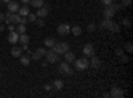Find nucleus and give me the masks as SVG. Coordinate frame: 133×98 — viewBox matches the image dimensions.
<instances>
[{"label": "nucleus", "instance_id": "2", "mask_svg": "<svg viewBox=\"0 0 133 98\" xmlns=\"http://www.w3.org/2000/svg\"><path fill=\"white\" fill-rule=\"evenodd\" d=\"M73 62H75V69L76 70H85V69L89 68V60H88L87 57L77 58Z\"/></svg>", "mask_w": 133, "mask_h": 98}, {"label": "nucleus", "instance_id": "39", "mask_svg": "<svg viewBox=\"0 0 133 98\" xmlns=\"http://www.w3.org/2000/svg\"><path fill=\"white\" fill-rule=\"evenodd\" d=\"M51 89H53V88H52L49 84H47L45 86H44V90H45V92H51Z\"/></svg>", "mask_w": 133, "mask_h": 98}, {"label": "nucleus", "instance_id": "46", "mask_svg": "<svg viewBox=\"0 0 133 98\" xmlns=\"http://www.w3.org/2000/svg\"><path fill=\"white\" fill-rule=\"evenodd\" d=\"M11 2V0H2V3H4V4H8Z\"/></svg>", "mask_w": 133, "mask_h": 98}, {"label": "nucleus", "instance_id": "26", "mask_svg": "<svg viewBox=\"0 0 133 98\" xmlns=\"http://www.w3.org/2000/svg\"><path fill=\"white\" fill-rule=\"evenodd\" d=\"M27 19H28V21L29 23H35L36 21V19H37V16H36V13H28V16H27Z\"/></svg>", "mask_w": 133, "mask_h": 98}, {"label": "nucleus", "instance_id": "6", "mask_svg": "<svg viewBox=\"0 0 133 98\" xmlns=\"http://www.w3.org/2000/svg\"><path fill=\"white\" fill-rule=\"evenodd\" d=\"M45 58H47L48 64H55V62H57V61H59V54H57V53H55L53 50H48Z\"/></svg>", "mask_w": 133, "mask_h": 98}, {"label": "nucleus", "instance_id": "27", "mask_svg": "<svg viewBox=\"0 0 133 98\" xmlns=\"http://www.w3.org/2000/svg\"><path fill=\"white\" fill-rule=\"evenodd\" d=\"M36 52L40 54L41 57H45V56H47V53H48V50H47V49H44V48H39Z\"/></svg>", "mask_w": 133, "mask_h": 98}, {"label": "nucleus", "instance_id": "20", "mask_svg": "<svg viewBox=\"0 0 133 98\" xmlns=\"http://www.w3.org/2000/svg\"><path fill=\"white\" fill-rule=\"evenodd\" d=\"M53 88L60 92V90L64 88V82H63V80H55V81H53Z\"/></svg>", "mask_w": 133, "mask_h": 98}, {"label": "nucleus", "instance_id": "4", "mask_svg": "<svg viewBox=\"0 0 133 98\" xmlns=\"http://www.w3.org/2000/svg\"><path fill=\"white\" fill-rule=\"evenodd\" d=\"M59 72H60L61 74H66V76L73 74V69L71 68V65H69L68 62H61V64L59 65Z\"/></svg>", "mask_w": 133, "mask_h": 98}, {"label": "nucleus", "instance_id": "1", "mask_svg": "<svg viewBox=\"0 0 133 98\" xmlns=\"http://www.w3.org/2000/svg\"><path fill=\"white\" fill-rule=\"evenodd\" d=\"M51 50H53L57 54H64L69 50V44L68 42H56V44L51 48Z\"/></svg>", "mask_w": 133, "mask_h": 98}, {"label": "nucleus", "instance_id": "33", "mask_svg": "<svg viewBox=\"0 0 133 98\" xmlns=\"http://www.w3.org/2000/svg\"><path fill=\"white\" fill-rule=\"evenodd\" d=\"M27 23H28V19H27V16H25V17L21 16V17H20V21H19V24H24V25H25Z\"/></svg>", "mask_w": 133, "mask_h": 98}, {"label": "nucleus", "instance_id": "29", "mask_svg": "<svg viewBox=\"0 0 133 98\" xmlns=\"http://www.w3.org/2000/svg\"><path fill=\"white\" fill-rule=\"evenodd\" d=\"M35 23H36V25H37V27H40V28L45 25V24H44V20H43V19H40V17H39V19H36Z\"/></svg>", "mask_w": 133, "mask_h": 98}, {"label": "nucleus", "instance_id": "7", "mask_svg": "<svg viewBox=\"0 0 133 98\" xmlns=\"http://www.w3.org/2000/svg\"><path fill=\"white\" fill-rule=\"evenodd\" d=\"M109 97H112V98H123L124 97V92H123V89H120V88H112L110 89V93H109Z\"/></svg>", "mask_w": 133, "mask_h": 98}, {"label": "nucleus", "instance_id": "3", "mask_svg": "<svg viewBox=\"0 0 133 98\" xmlns=\"http://www.w3.org/2000/svg\"><path fill=\"white\" fill-rule=\"evenodd\" d=\"M57 33L60 36H68L71 33V25L66 24V23H63V24L57 25Z\"/></svg>", "mask_w": 133, "mask_h": 98}, {"label": "nucleus", "instance_id": "34", "mask_svg": "<svg viewBox=\"0 0 133 98\" xmlns=\"http://www.w3.org/2000/svg\"><path fill=\"white\" fill-rule=\"evenodd\" d=\"M125 49H127V50H128L129 53H130V52L133 50V45H132V42H128V44L125 45Z\"/></svg>", "mask_w": 133, "mask_h": 98}, {"label": "nucleus", "instance_id": "31", "mask_svg": "<svg viewBox=\"0 0 133 98\" xmlns=\"http://www.w3.org/2000/svg\"><path fill=\"white\" fill-rule=\"evenodd\" d=\"M110 31H112V32H116V33H117V32H120V25L115 23V24H113V27L110 28Z\"/></svg>", "mask_w": 133, "mask_h": 98}, {"label": "nucleus", "instance_id": "47", "mask_svg": "<svg viewBox=\"0 0 133 98\" xmlns=\"http://www.w3.org/2000/svg\"><path fill=\"white\" fill-rule=\"evenodd\" d=\"M112 2H117V0H112Z\"/></svg>", "mask_w": 133, "mask_h": 98}, {"label": "nucleus", "instance_id": "36", "mask_svg": "<svg viewBox=\"0 0 133 98\" xmlns=\"http://www.w3.org/2000/svg\"><path fill=\"white\" fill-rule=\"evenodd\" d=\"M101 3H103L105 7H108V5H110V4H112L113 2H112V0H101Z\"/></svg>", "mask_w": 133, "mask_h": 98}, {"label": "nucleus", "instance_id": "21", "mask_svg": "<svg viewBox=\"0 0 133 98\" xmlns=\"http://www.w3.org/2000/svg\"><path fill=\"white\" fill-rule=\"evenodd\" d=\"M19 42H20V44H28V42H29V36L25 35V33L19 35Z\"/></svg>", "mask_w": 133, "mask_h": 98}, {"label": "nucleus", "instance_id": "37", "mask_svg": "<svg viewBox=\"0 0 133 98\" xmlns=\"http://www.w3.org/2000/svg\"><path fill=\"white\" fill-rule=\"evenodd\" d=\"M123 54H124V50H123V49H116V56L121 57Z\"/></svg>", "mask_w": 133, "mask_h": 98}, {"label": "nucleus", "instance_id": "12", "mask_svg": "<svg viewBox=\"0 0 133 98\" xmlns=\"http://www.w3.org/2000/svg\"><path fill=\"white\" fill-rule=\"evenodd\" d=\"M89 66H92L95 69H98L100 66H101V61H100V58L96 57V56H92V60L89 61Z\"/></svg>", "mask_w": 133, "mask_h": 98}, {"label": "nucleus", "instance_id": "45", "mask_svg": "<svg viewBox=\"0 0 133 98\" xmlns=\"http://www.w3.org/2000/svg\"><path fill=\"white\" fill-rule=\"evenodd\" d=\"M41 65H43V66H47V65H48V61H43Z\"/></svg>", "mask_w": 133, "mask_h": 98}, {"label": "nucleus", "instance_id": "15", "mask_svg": "<svg viewBox=\"0 0 133 98\" xmlns=\"http://www.w3.org/2000/svg\"><path fill=\"white\" fill-rule=\"evenodd\" d=\"M20 17H21V16H20L17 12H15V13L12 12V13H11V16H9V23H11V24H15V25L19 24Z\"/></svg>", "mask_w": 133, "mask_h": 98}, {"label": "nucleus", "instance_id": "32", "mask_svg": "<svg viewBox=\"0 0 133 98\" xmlns=\"http://www.w3.org/2000/svg\"><path fill=\"white\" fill-rule=\"evenodd\" d=\"M132 4V0H123V2H121V5L123 7H129Z\"/></svg>", "mask_w": 133, "mask_h": 98}, {"label": "nucleus", "instance_id": "48", "mask_svg": "<svg viewBox=\"0 0 133 98\" xmlns=\"http://www.w3.org/2000/svg\"><path fill=\"white\" fill-rule=\"evenodd\" d=\"M0 3H2V0H0Z\"/></svg>", "mask_w": 133, "mask_h": 98}, {"label": "nucleus", "instance_id": "24", "mask_svg": "<svg viewBox=\"0 0 133 98\" xmlns=\"http://www.w3.org/2000/svg\"><path fill=\"white\" fill-rule=\"evenodd\" d=\"M31 5L35 8H40L44 5V0H31Z\"/></svg>", "mask_w": 133, "mask_h": 98}, {"label": "nucleus", "instance_id": "5", "mask_svg": "<svg viewBox=\"0 0 133 98\" xmlns=\"http://www.w3.org/2000/svg\"><path fill=\"white\" fill-rule=\"evenodd\" d=\"M95 47H93V44H85L84 45V48H83V53H84V56L85 57H92V56H95Z\"/></svg>", "mask_w": 133, "mask_h": 98}, {"label": "nucleus", "instance_id": "28", "mask_svg": "<svg viewBox=\"0 0 133 98\" xmlns=\"http://www.w3.org/2000/svg\"><path fill=\"white\" fill-rule=\"evenodd\" d=\"M31 57H32V60H35V61H39L40 58H41V56L37 53V52H35V53H32L31 54Z\"/></svg>", "mask_w": 133, "mask_h": 98}, {"label": "nucleus", "instance_id": "38", "mask_svg": "<svg viewBox=\"0 0 133 98\" xmlns=\"http://www.w3.org/2000/svg\"><path fill=\"white\" fill-rule=\"evenodd\" d=\"M15 28H16V25H15V24H8V31H9V32L15 31Z\"/></svg>", "mask_w": 133, "mask_h": 98}, {"label": "nucleus", "instance_id": "44", "mask_svg": "<svg viewBox=\"0 0 133 98\" xmlns=\"http://www.w3.org/2000/svg\"><path fill=\"white\" fill-rule=\"evenodd\" d=\"M4 29H5V25H3V24H2V25H0V32H3Z\"/></svg>", "mask_w": 133, "mask_h": 98}, {"label": "nucleus", "instance_id": "18", "mask_svg": "<svg viewBox=\"0 0 133 98\" xmlns=\"http://www.w3.org/2000/svg\"><path fill=\"white\" fill-rule=\"evenodd\" d=\"M55 44H56V40L52 39V37H47V39H44V45H45L47 48H52Z\"/></svg>", "mask_w": 133, "mask_h": 98}, {"label": "nucleus", "instance_id": "10", "mask_svg": "<svg viewBox=\"0 0 133 98\" xmlns=\"http://www.w3.org/2000/svg\"><path fill=\"white\" fill-rule=\"evenodd\" d=\"M115 11L110 8V5H108V7H105L104 8V11H103V15H104V17L105 19H112L113 16H115Z\"/></svg>", "mask_w": 133, "mask_h": 98}, {"label": "nucleus", "instance_id": "40", "mask_svg": "<svg viewBox=\"0 0 133 98\" xmlns=\"http://www.w3.org/2000/svg\"><path fill=\"white\" fill-rule=\"evenodd\" d=\"M121 61H123V62H128L129 61V57H127L125 54H123V56H121Z\"/></svg>", "mask_w": 133, "mask_h": 98}, {"label": "nucleus", "instance_id": "9", "mask_svg": "<svg viewBox=\"0 0 133 98\" xmlns=\"http://www.w3.org/2000/svg\"><path fill=\"white\" fill-rule=\"evenodd\" d=\"M7 7H8V11L9 12H17L19 11V3L16 2V0H11V2L7 4Z\"/></svg>", "mask_w": 133, "mask_h": 98}, {"label": "nucleus", "instance_id": "35", "mask_svg": "<svg viewBox=\"0 0 133 98\" xmlns=\"http://www.w3.org/2000/svg\"><path fill=\"white\" fill-rule=\"evenodd\" d=\"M123 24H124L125 27H130V25H132V23H130L129 19H124V20H123Z\"/></svg>", "mask_w": 133, "mask_h": 98}, {"label": "nucleus", "instance_id": "13", "mask_svg": "<svg viewBox=\"0 0 133 98\" xmlns=\"http://www.w3.org/2000/svg\"><path fill=\"white\" fill-rule=\"evenodd\" d=\"M48 12H49V9H47L45 7H40V8H37V12H36V16L37 17H40V19H44L47 15H48Z\"/></svg>", "mask_w": 133, "mask_h": 98}, {"label": "nucleus", "instance_id": "17", "mask_svg": "<svg viewBox=\"0 0 133 98\" xmlns=\"http://www.w3.org/2000/svg\"><path fill=\"white\" fill-rule=\"evenodd\" d=\"M71 33H72L73 36H80V35L83 33V29H81L80 25H73V27L71 28Z\"/></svg>", "mask_w": 133, "mask_h": 98}, {"label": "nucleus", "instance_id": "23", "mask_svg": "<svg viewBox=\"0 0 133 98\" xmlns=\"http://www.w3.org/2000/svg\"><path fill=\"white\" fill-rule=\"evenodd\" d=\"M15 31L17 32L19 35H21V33H25L27 27H25L24 24H17V25H16V28H15Z\"/></svg>", "mask_w": 133, "mask_h": 98}, {"label": "nucleus", "instance_id": "8", "mask_svg": "<svg viewBox=\"0 0 133 98\" xmlns=\"http://www.w3.org/2000/svg\"><path fill=\"white\" fill-rule=\"evenodd\" d=\"M19 41V33L16 31H12L8 33V42H11V44H16V42Z\"/></svg>", "mask_w": 133, "mask_h": 98}, {"label": "nucleus", "instance_id": "11", "mask_svg": "<svg viewBox=\"0 0 133 98\" xmlns=\"http://www.w3.org/2000/svg\"><path fill=\"white\" fill-rule=\"evenodd\" d=\"M113 21H112V19H104L103 21H101V25H100V27H101L103 29H109L110 31V28H112L113 27Z\"/></svg>", "mask_w": 133, "mask_h": 98}, {"label": "nucleus", "instance_id": "43", "mask_svg": "<svg viewBox=\"0 0 133 98\" xmlns=\"http://www.w3.org/2000/svg\"><path fill=\"white\" fill-rule=\"evenodd\" d=\"M21 49H23V50H27V49H28V44H21Z\"/></svg>", "mask_w": 133, "mask_h": 98}, {"label": "nucleus", "instance_id": "30", "mask_svg": "<svg viewBox=\"0 0 133 98\" xmlns=\"http://www.w3.org/2000/svg\"><path fill=\"white\" fill-rule=\"evenodd\" d=\"M95 29H96V24H95V23H91L87 27V31H88V32H93Z\"/></svg>", "mask_w": 133, "mask_h": 98}, {"label": "nucleus", "instance_id": "42", "mask_svg": "<svg viewBox=\"0 0 133 98\" xmlns=\"http://www.w3.org/2000/svg\"><path fill=\"white\" fill-rule=\"evenodd\" d=\"M20 2H21V4L27 5V4H29V3H31V0H20Z\"/></svg>", "mask_w": 133, "mask_h": 98}, {"label": "nucleus", "instance_id": "25", "mask_svg": "<svg viewBox=\"0 0 133 98\" xmlns=\"http://www.w3.org/2000/svg\"><path fill=\"white\" fill-rule=\"evenodd\" d=\"M110 8H112L113 11H115V12H117V11H120L121 8H123V5H121V4H118V3H112V4H110Z\"/></svg>", "mask_w": 133, "mask_h": 98}, {"label": "nucleus", "instance_id": "14", "mask_svg": "<svg viewBox=\"0 0 133 98\" xmlns=\"http://www.w3.org/2000/svg\"><path fill=\"white\" fill-rule=\"evenodd\" d=\"M64 56V58H65V62H68V64H71V62H73L75 60H76V56H75V53L73 52H66V53H64L63 54Z\"/></svg>", "mask_w": 133, "mask_h": 98}, {"label": "nucleus", "instance_id": "16", "mask_svg": "<svg viewBox=\"0 0 133 98\" xmlns=\"http://www.w3.org/2000/svg\"><path fill=\"white\" fill-rule=\"evenodd\" d=\"M11 54H12L14 57H17L19 58L21 54H23V49L19 48V47H14L12 49H11Z\"/></svg>", "mask_w": 133, "mask_h": 98}, {"label": "nucleus", "instance_id": "41", "mask_svg": "<svg viewBox=\"0 0 133 98\" xmlns=\"http://www.w3.org/2000/svg\"><path fill=\"white\" fill-rule=\"evenodd\" d=\"M4 20H5V13L0 12V23H2V21H4Z\"/></svg>", "mask_w": 133, "mask_h": 98}, {"label": "nucleus", "instance_id": "22", "mask_svg": "<svg viewBox=\"0 0 133 98\" xmlns=\"http://www.w3.org/2000/svg\"><path fill=\"white\" fill-rule=\"evenodd\" d=\"M19 60H20V62H21V65H29V62H31V58H29V56H23V54H21V56L19 57Z\"/></svg>", "mask_w": 133, "mask_h": 98}, {"label": "nucleus", "instance_id": "19", "mask_svg": "<svg viewBox=\"0 0 133 98\" xmlns=\"http://www.w3.org/2000/svg\"><path fill=\"white\" fill-rule=\"evenodd\" d=\"M17 13H19L20 16L25 17V16H28V13H29V8H28L27 5H23V7H20V8H19V11H17Z\"/></svg>", "mask_w": 133, "mask_h": 98}]
</instances>
